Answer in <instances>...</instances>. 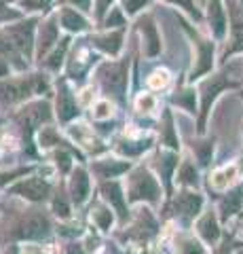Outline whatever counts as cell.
<instances>
[{
    "label": "cell",
    "instance_id": "6da1fadb",
    "mask_svg": "<svg viewBox=\"0 0 243 254\" xmlns=\"http://www.w3.org/2000/svg\"><path fill=\"white\" fill-rule=\"evenodd\" d=\"M36 91H41V81H34V83H26V81L0 83V100L6 102V104L26 100L30 93H36Z\"/></svg>",
    "mask_w": 243,
    "mask_h": 254
},
{
    "label": "cell",
    "instance_id": "7a4b0ae2",
    "mask_svg": "<svg viewBox=\"0 0 243 254\" xmlns=\"http://www.w3.org/2000/svg\"><path fill=\"white\" fill-rule=\"evenodd\" d=\"M161 189L156 185V180L146 172H138L131 180V199H148L156 201L159 199Z\"/></svg>",
    "mask_w": 243,
    "mask_h": 254
},
{
    "label": "cell",
    "instance_id": "3957f363",
    "mask_svg": "<svg viewBox=\"0 0 243 254\" xmlns=\"http://www.w3.org/2000/svg\"><path fill=\"white\" fill-rule=\"evenodd\" d=\"M6 34L11 36V43L15 49H19L23 55L32 53V38H34V21L28 23H19V26L9 28Z\"/></svg>",
    "mask_w": 243,
    "mask_h": 254
},
{
    "label": "cell",
    "instance_id": "277c9868",
    "mask_svg": "<svg viewBox=\"0 0 243 254\" xmlns=\"http://www.w3.org/2000/svg\"><path fill=\"white\" fill-rule=\"evenodd\" d=\"M99 76L108 89L116 91V95H123L125 85H127V76H125V66L119 64H106L104 68L99 70Z\"/></svg>",
    "mask_w": 243,
    "mask_h": 254
},
{
    "label": "cell",
    "instance_id": "5b68a950",
    "mask_svg": "<svg viewBox=\"0 0 243 254\" xmlns=\"http://www.w3.org/2000/svg\"><path fill=\"white\" fill-rule=\"evenodd\" d=\"M11 190L13 193H17V195H21V197H26V199L43 201L47 197V193H49V185H47L45 180H41V178H28V180L19 182V185H15Z\"/></svg>",
    "mask_w": 243,
    "mask_h": 254
},
{
    "label": "cell",
    "instance_id": "8992f818",
    "mask_svg": "<svg viewBox=\"0 0 243 254\" xmlns=\"http://www.w3.org/2000/svg\"><path fill=\"white\" fill-rule=\"evenodd\" d=\"M224 87H231V83L224 81L222 76H211L209 81L203 83V87H201V95H203V117H201V125H203V119H205L207 110H209V106H211V102L216 100L218 91H222Z\"/></svg>",
    "mask_w": 243,
    "mask_h": 254
},
{
    "label": "cell",
    "instance_id": "52a82bcc",
    "mask_svg": "<svg viewBox=\"0 0 243 254\" xmlns=\"http://www.w3.org/2000/svg\"><path fill=\"white\" fill-rule=\"evenodd\" d=\"M207 17H209V28H211V32H214V36L222 38L226 34V13L222 9L220 0H209Z\"/></svg>",
    "mask_w": 243,
    "mask_h": 254
},
{
    "label": "cell",
    "instance_id": "ba28073f",
    "mask_svg": "<svg viewBox=\"0 0 243 254\" xmlns=\"http://www.w3.org/2000/svg\"><path fill=\"white\" fill-rule=\"evenodd\" d=\"M47 231H49V222H47L43 216L34 214V216H28L23 220L19 235L26 237V240H41V237L47 235Z\"/></svg>",
    "mask_w": 243,
    "mask_h": 254
},
{
    "label": "cell",
    "instance_id": "9c48e42d",
    "mask_svg": "<svg viewBox=\"0 0 243 254\" xmlns=\"http://www.w3.org/2000/svg\"><path fill=\"white\" fill-rule=\"evenodd\" d=\"M78 115V108H76V102L72 98V91L68 89L66 85H61L59 95H57V117L59 121H70Z\"/></svg>",
    "mask_w": 243,
    "mask_h": 254
},
{
    "label": "cell",
    "instance_id": "30bf717a",
    "mask_svg": "<svg viewBox=\"0 0 243 254\" xmlns=\"http://www.w3.org/2000/svg\"><path fill=\"white\" fill-rule=\"evenodd\" d=\"M55 41H57V26H55V21L51 19V21L43 23V28H41V38H38V58L43 60V55L51 49Z\"/></svg>",
    "mask_w": 243,
    "mask_h": 254
},
{
    "label": "cell",
    "instance_id": "8fae6325",
    "mask_svg": "<svg viewBox=\"0 0 243 254\" xmlns=\"http://www.w3.org/2000/svg\"><path fill=\"white\" fill-rule=\"evenodd\" d=\"M121 43H123V34H121V32H112V34H104V36H96V38H93V45H96L97 49L110 53V55L119 53Z\"/></svg>",
    "mask_w": 243,
    "mask_h": 254
},
{
    "label": "cell",
    "instance_id": "7c38bea8",
    "mask_svg": "<svg viewBox=\"0 0 243 254\" xmlns=\"http://www.w3.org/2000/svg\"><path fill=\"white\" fill-rule=\"evenodd\" d=\"M176 208L180 210V214H184L186 218H193L194 214L199 212V208H201V197L193 195V193H184V195L178 197Z\"/></svg>",
    "mask_w": 243,
    "mask_h": 254
},
{
    "label": "cell",
    "instance_id": "4fadbf2b",
    "mask_svg": "<svg viewBox=\"0 0 243 254\" xmlns=\"http://www.w3.org/2000/svg\"><path fill=\"white\" fill-rule=\"evenodd\" d=\"M70 189H72V199L76 203L85 201V197H87V193H89V178H87V174H85L83 170H76L74 176H72V185H70Z\"/></svg>",
    "mask_w": 243,
    "mask_h": 254
},
{
    "label": "cell",
    "instance_id": "5bb4252c",
    "mask_svg": "<svg viewBox=\"0 0 243 254\" xmlns=\"http://www.w3.org/2000/svg\"><path fill=\"white\" fill-rule=\"evenodd\" d=\"M140 26H142V34L146 36V55H148V58H154V55L159 53V49H161V43H159V36H156V30H154L150 19L142 21Z\"/></svg>",
    "mask_w": 243,
    "mask_h": 254
},
{
    "label": "cell",
    "instance_id": "9a60e30c",
    "mask_svg": "<svg viewBox=\"0 0 243 254\" xmlns=\"http://www.w3.org/2000/svg\"><path fill=\"white\" fill-rule=\"evenodd\" d=\"M61 26L70 32H83V30H87V19L72 9H64L61 11Z\"/></svg>",
    "mask_w": 243,
    "mask_h": 254
},
{
    "label": "cell",
    "instance_id": "2e32d148",
    "mask_svg": "<svg viewBox=\"0 0 243 254\" xmlns=\"http://www.w3.org/2000/svg\"><path fill=\"white\" fill-rule=\"evenodd\" d=\"M235 51H243V13L239 9L233 11V47L226 51V55Z\"/></svg>",
    "mask_w": 243,
    "mask_h": 254
},
{
    "label": "cell",
    "instance_id": "e0dca14e",
    "mask_svg": "<svg viewBox=\"0 0 243 254\" xmlns=\"http://www.w3.org/2000/svg\"><path fill=\"white\" fill-rule=\"evenodd\" d=\"M211 55H214V47L207 41H199V66H197V70H193V78L207 72L211 68Z\"/></svg>",
    "mask_w": 243,
    "mask_h": 254
},
{
    "label": "cell",
    "instance_id": "ac0fdd59",
    "mask_svg": "<svg viewBox=\"0 0 243 254\" xmlns=\"http://www.w3.org/2000/svg\"><path fill=\"white\" fill-rule=\"evenodd\" d=\"M199 231L203 237H205V242H209V244H214L218 240V225H216V220L211 214H205V216H203V220L199 222Z\"/></svg>",
    "mask_w": 243,
    "mask_h": 254
},
{
    "label": "cell",
    "instance_id": "d6986e66",
    "mask_svg": "<svg viewBox=\"0 0 243 254\" xmlns=\"http://www.w3.org/2000/svg\"><path fill=\"white\" fill-rule=\"evenodd\" d=\"M235 176H237V168H235V165H226V168L218 170L214 176H211V182H214L216 189H224V187H229V182Z\"/></svg>",
    "mask_w": 243,
    "mask_h": 254
},
{
    "label": "cell",
    "instance_id": "ffe728a7",
    "mask_svg": "<svg viewBox=\"0 0 243 254\" xmlns=\"http://www.w3.org/2000/svg\"><path fill=\"white\" fill-rule=\"evenodd\" d=\"M104 193H106V199L108 201H112L116 208L121 210V214H125V203H123V193H121V187L119 185H114V182H110V185H106L104 187Z\"/></svg>",
    "mask_w": 243,
    "mask_h": 254
},
{
    "label": "cell",
    "instance_id": "44dd1931",
    "mask_svg": "<svg viewBox=\"0 0 243 254\" xmlns=\"http://www.w3.org/2000/svg\"><path fill=\"white\" fill-rule=\"evenodd\" d=\"M148 146H150V140H127V142H121L119 148L127 155H138L142 150H146Z\"/></svg>",
    "mask_w": 243,
    "mask_h": 254
},
{
    "label": "cell",
    "instance_id": "7402d4cb",
    "mask_svg": "<svg viewBox=\"0 0 243 254\" xmlns=\"http://www.w3.org/2000/svg\"><path fill=\"white\" fill-rule=\"evenodd\" d=\"M68 43H70V41H61L59 47L55 49V53H53L51 58L47 60V66H49L51 70H57V68L61 66V62H64V55H66V49H68Z\"/></svg>",
    "mask_w": 243,
    "mask_h": 254
},
{
    "label": "cell",
    "instance_id": "603a6c76",
    "mask_svg": "<svg viewBox=\"0 0 243 254\" xmlns=\"http://www.w3.org/2000/svg\"><path fill=\"white\" fill-rule=\"evenodd\" d=\"M167 83H169V74L165 70H156V72L148 76V85H150L152 89H161V87H165Z\"/></svg>",
    "mask_w": 243,
    "mask_h": 254
},
{
    "label": "cell",
    "instance_id": "cb8c5ba5",
    "mask_svg": "<svg viewBox=\"0 0 243 254\" xmlns=\"http://www.w3.org/2000/svg\"><path fill=\"white\" fill-rule=\"evenodd\" d=\"M180 180L186 182V185H194V182H197V172H194V168L191 163L182 165V170H180Z\"/></svg>",
    "mask_w": 243,
    "mask_h": 254
},
{
    "label": "cell",
    "instance_id": "d4e9b609",
    "mask_svg": "<svg viewBox=\"0 0 243 254\" xmlns=\"http://www.w3.org/2000/svg\"><path fill=\"white\" fill-rule=\"evenodd\" d=\"M239 203H241V193H239V190H237V193H233V195H229V199L224 201V214H226V216L237 212Z\"/></svg>",
    "mask_w": 243,
    "mask_h": 254
},
{
    "label": "cell",
    "instance_id": "484cf974",
    "mask_svg": "<svg viewBox=\"0 0 243 254\" xmlns=\"http://www.w3.org/2000/svg\"><path fill=\"white\" fill-rule=\"evenodd\" d=\"M53 2V0H21V4H23V9H28V11H41V9H47Z\"/></svg>",
    "mask_w": 243,
    "mask_h": 254
},
{
    "label": "cell",
    "instance_id": "4316f807",
    "mask_svg": "<svg viewBox=\"0 0 243 254\" xmlns=\"http://www.w3.org/2000/svg\"><path fill=\"white\" fill-rule=\"evenodd\" d=\"M96 220H97V225L101 229H106V227H110V222H112V214L106 208H97L96 210Z\"/></svg>",
    "mask_w": 243,
    "mask_h": 254
},
{
    "label": "cell",
    "instance_id": "83f0119b",
    "mask_svg": "<svg viewBox=\"0 0 243 254\" xmlns=\"http://www.w3.org/2000/svg\"><path fill=\"white\" fill-rule=\"evenodd\" d=\"M106 26H108V28L125 26V17H123V13H121L119 9H112V13L108 15V19H106Z\"/></svg>",
    "mask_w": 243,
    "mask_h": 254
},
{
    "label": "cell",
    "instance_id": "f1b7e54d",
    "mask_svg": "<svg viewBox=\"0 0 243 254\" xmlns=\"http://www.w3.org/2000/svg\"><path fill=\"white\" fill-rule=\"evenodd\" d=\"M154 104H156L154 98H152V95H148V93L140 95V100H138V108L146 110V113H148V110H154Z\"/></svg>",
    "mask_w": 243,
    "mask_h": 254
},
{
    "label": "cell",
    "instance_id": "f546056e",
    "mask_svg": "<svg viewBox=\"0 0 243 254\" xmlns=\"http://www.w3.org/2000/svg\"><path fill=\"white\" fill-rule=\"evenodd\" d=\"M167 2H171V4H178V6H182L184 11H188L191 15H194V17H199V11H197V6L193 4V0H167Z\"/></svg>",
    "mask_w": 243,
    "mask_h": 254
},
{
    "label": "cell",
    "instance_id": "4dcf8cb0",
    "mask_svg": "<svg viewBox=\"0 0 243 254\" xmlns=\"http://www.w3.org/2000/svg\"><path fill=\"white\" fill-rule=\"evenodd\" d=\"M176 102L180 106H186L188 110H194V93L193 91H186V95H178Z\"/></svg>",
    "mask_w": 243,
    "mask_h": 254
},
{
    "label": "cell",
    "instance_id": "1f68e13d",
    "mask_svg": "<svg viewBox=\"0 0 243 254\" xmlns=\"http://www.w3.org/2000/svg\"><path fill=\"white\" fill-rule=\"evenodd\" d=\"M123 2H125V9H127V13L133 15V13H138L146 4V0H123Z\"/></svg>",
    "mask_w": 243,
    "mask_h": 254
},
{
    "label": "cell",
    "instance_id": "d6a6232c",
    "mask_svg": "<svg viewBox=\"0 0 243 254\" xmlns=\"http://www.w3.org/2000/svg\"><path fill=\"white\" fill-rule=\"evenodd\" d=\"M96 119H106V117H110V104L108 102H99V104L96 106Z\"/></svg>",
    "mask_w": 243,
    "mask_h": 254
},
{
    "label": "cell",
    "instance_id": "836d02e7",
    "mask_svg": "<svg viewBox=\"0 0 243 254\" xmlns=\"http://www.w3.org/2000/svg\"><path fill=\"white\" fill-rule=\"evenodd\" d=\"M182 252H184V254H203V248H201L199 244H194V242L191 240V242H186V244L182 246Z\"/></svg>",
    "mask_w": 243,
    "mask_h": 254
},
{
    "label": "cell",
    "instance_id": "e575fe53",
    "mask_svg": "<svg viewBox=\"0 0 243 254\" xmlns=\"http://www.w3.org/2000/svg\"><path fill=\"white\" fill-rule=\"evenodd\" d=\"M55 159H57V165H59V168L64 170V172H66V170H70V159H68V155L57 153V157H55Z\"/></svg>",
    "mask_w": 243,
    "mask_h": 254
},
{
    "label": "cell",
    "instance_id": "d590c367",
    "mask_svg": "<svg viewBox=\"0 0 243 254\" xmlns=\"http://www.w3.org/2000/svg\"><path fill=\"white\" fill-rule=\"evenodd\" d=\"M112 0H97V15H104V11H108Z\"/></svg>",
    "mask_w": 243,
    "mask_h": 254
},
{
    "label": "cell",
    "instance_id": "8d00e7d4",
    "mask_svg": "<svg viewBox=\"0 0 243 254\" xmlns=\"http://www.w3.org/2000/svg\"><path fill=\"white\" fill-rule=\"evenodd\" d=\"M70 2L76 4L78 9H85V11H87V9H89V4H91V0H70Z\"/></svg>",
    "mask_w": 243,
    "mask_h": 254
},
{
    "label": "cell",
    "instance_id": "74e56055",
    "mask_svg": "<svg viewBox=\"0 0 243 254\" xmlns=\"http://www.w3.org/2000/svg\"><path fill=\"white\" fill-rule=\"evenodd\" d=\"M9 74V62L0 58V76H6Z\"/></svg>",
    "mask_w": 243,
    "mask_h": 254
},
{
    "label": "cell",
    "instance_id": "f35d334b",
    "mask_svg": "<svg viewBox=\"0 0 243 254\" xmlns=\"http://www.w3.org/2000/svg\"><path fill=\"white\" fill-rule=\"evenodd\" d=\"M6 17H15V15H13L11 11H6V9H4V4L0 2V19H6Z\"/></svg>",
    "mask_w": 243,
    "mask_h": 254
},
{
    "label": "cell",
    "instance_id": "ab89813d",
    "mask_svg": "<svg viewBox=\"0 0 243 254\" xmlns=\"http://www.w3.org/2000/svg\"><path fill=\"white\" fill-rule=\"evenodd\" d=\"M241 4H243V0H241Z\"/></svg>",
    "mask_w": 243,
    "mask_h": 254
}]
</instances>
